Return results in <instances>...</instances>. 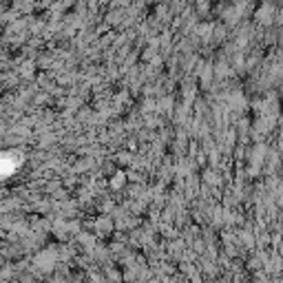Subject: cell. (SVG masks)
Here are the masks:
<instances>
[{
	"label": "cell",
	"mask_w": 283,
	"mask_h": 283,
	"mask_svg": "<svg viewBox=\"0 0 283 283\" xmlns=\"http://www.w3.org/2000/svg\"><path fill=\"white\" fill-rule=\"evenodd\" d=\"M257 18H259V22L261 25H272L274 22V5L270 3H263L261 5V9H259V14H257Z\"/></svg>",
	"instance_id": "1"
}]
</instances>
